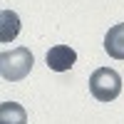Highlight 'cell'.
<instances>
[{
  "label": "cell",
  "instance_id": "cell-1",
  "mask_svg": "<svg viewBox=\"0 0 124 124\" xmlns=\"http://www.w3.org/2000/svg\"><path fill=\"white\" fill-rule=\"evenodd\" d=\"M32 65H35V57L27 47H15V50H8V52L0 55V75L8 82L25 79L32 70Z\"/></svg>",
  "mask_w": 124,
  "mask_h": 124
},
{
  "label": "cell",
  "instance_id": "cell-2",
  "mask_svg": "<svg viewBox=\"0 0 124 124\" xmlns=\"http://www.w3.org/2000/svg\"><path fill=\"white\" fill-rule=\"evenodd\" d=\"M89 92L97 102H112L122 92V77L112 67H99L89 77Z\"/></svg>",
  "mask_w": 124,
  "mask_h": 124
},
{
  "label": "cell",
  "instance_id": "cell-3",
  "mask_svg": "<svg viewBox=\"0 0 124 124\" xmlns=\"http://www.w3.org/2000/svg\"><path fill=\"white\" fill-rule=\"evenodd\" d=\"M47 67L52 72H67L72 65L77 62V52L70 45H55L47 50Z\"/></svg>",
  "mask_w": 124,
  "mask_h": 124
},
{
  "label": "cell",
  "instance_id": "cell-4",
  "mask_svg": "<svg viewBox=\"0 0 124 124\" xmlns=\"http://www.w3.org/2000/svg\"><path fill=\"white\" fill-rule=\"evenodd\" d=\"M104 50H107L109 57L124 60V23H119V25L107 30V35H104Z\"/></svg>",
  "mask_w": 124,
  "mask_h": 124
},
{
  "label": "cell",
  "instance_id": "cell-5",
  "mask_svg": "<svg viewBox=\"0 0 124 124\" xmlns=\"http://www.w3.org/2000/svg\"><path fill=\"white\" fill-rule=\"evenodd\" d=\"M20 32V17L13 10H3L0 13V40L3 42H13Z\"/></svg>",
  "mask_w": 124,
  "mask_h": 124
},
{
  "label": "cell",
  "instance_id": "cell-6",
  "mask_svg": "<svg viewBox=\"0 0 124 124\" xmlns=\"http://www.w3.org/2000/svg\"><path fill=\"white\" fill-rule=\"evenodd\" d=\"M0 124H27V112L17 102H3L0 104Z\"/></svg>",
  "mask_w": 124,
  "mask_h": 124
}]
</instances>
